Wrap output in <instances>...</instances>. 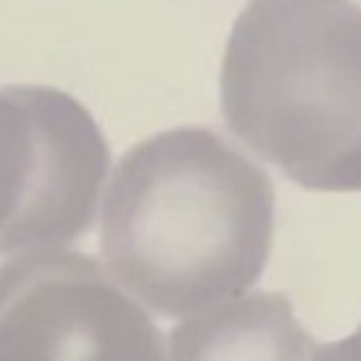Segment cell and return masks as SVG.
I'll list each match as a JSON object with an SVG mask.
<instances>
[{
  "label": "cell",
  "mask_w": 361,
  "mask_h": 361,
  "mask_svg": "<svg viewBox=\"0 0 361 361\" xmlns=\"http://www.w3.org/2000/svg\"><path fill=\"white\" fill-rule=\"evenodd\" d=\"M271 177L220 134L177 127L134 145L102 207V253L121 288L182 319L258 283L271 258Z\"/></svg>",
  "instance_id": "1"
},
{
  "label": "cell",
  "mask_w": 361,
  "mask_h": 361,
  "mask_svg": "<svg viewBox=\"0 0 361 361\" xmlns=\"http://www.w3.org/2000/svg\"><path fill=\"white\" fill-rule=\"evenodd\" d=\"M220 106L295 185L361 192V6L250 0L225 46Z\"/></svg>",
  "instance_id": "2"
},
{
  "label": "cell",
  "mask_w": 361,
  "mask_h": 361,
  "mask_svg": "<svg viewBox=\"0 0 361 361\" xmlns=\"http://www.w3.org/2000/svg\"><path fill=\"white\" fill-rule=\"evenodd\" d=\"M311 361H361V324L351 336L319 346Z\"/></svg>",
  "instance_id": "5"
},
{
  "label": "cell",
  "mask_w": 361,
  "mask_h": 361,
  "mask_svg": "<svg viewBox=\"0 0 361 361\" xmlns=\"http://www.w3.org/2000/svg\"><path fill=\"white\" fill-rule=\"evenodd\" d=\"M319 349L283 293H245L182 321L169 361H311Z\"/></svg>",
  "instance_id": "4"
},
{
  "label": "cell",
  "mask_w": 361,
  "mask_h": 361,
  "mask_svg": "<svg viewBox=\"0 0 361 361\" xmlns=\"http://www.w3.org/2000/svg\"><path fill=\"white\" fill-rule=\"evenodd\" d=\"M0 361H164V336L99 260L43 250L0 268Z\"/></svg>",
  "instance_id": "3"
}]
</instances>
